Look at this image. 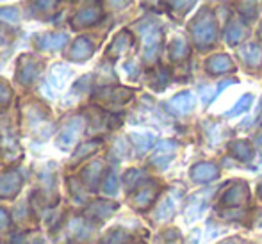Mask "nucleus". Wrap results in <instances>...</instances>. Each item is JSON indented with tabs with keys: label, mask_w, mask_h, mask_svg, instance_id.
Listing matches in <instances>:
<instances>
[{
	"label": "nucleus",
	"mask_w": 262,
	"mask_h": 244,
	"mask_svg": "<svg viewBox=\"0 0 262 244\" xmlns=\"http://www.w3.org/2000/svg\"><path fill=\"white\" fill-rule=\"evenodd\" d=\"M100 173H102V162H93V164L86 166L82 171V182L86 184L88 189H97L98 180H100Z\"/></svg>",
	"instance_id": "dca6fc26"
},
{
	"label": "nucleus",
	"mask_w": 262,
	"mask_h": 244,
	"mask_svg": "<svg viewBox=\"0 0 262 244\" xmlns=\"http://www.w3.org/2000/svg\"><path fill=\"white\" fill-rule=\"evenodd\" d=\"M169 54H171L173 61H182V59H186V55H187V43L184 41V39L177 38L175 41L171 43V47H169Z\"/></svg>",
	"instance_id": "a878e982"
},
{
	"label": "nucleus",
	"mask_w": 262,
	"mask_h": 244,
	"mask_svg": "<svg viewBox=\"0 0 262 244\" xmlns=\"http://www.w3.org/2000/svg\"><path fill=\"white\" fill-rule=\"evenodd\" d=\"M241 59L248 66H259L262 62V49L259 45H246L241 49Z\"/></svg>",
	"instance_id": "6ab92c4d"
},
{
	"label": "nucleus",
	"mask_w": 262,
	"mask_h": 244,
	"mask_svg": "<svg viewBox=\"0 0 262 244\" xmlns=\"http://www.w3.org/2000/svg\"><path fill=\"white\" fill-rule=\"evenodd\" d=\"M47 120H49V113L39 103H29L27 107H24V123L31 130L38 132L43 125H47Z\"/></svg>",
	"instance_id": "39448f33"
},
{
	"label": "nucleus",
	"mask_w": 262,
	"mask_h": 244,
	"mask_svg": "<svg viewBox=\"0 0 262 244\" xmlns=\"http://www.w3.org/2000/svg\"><path fill=\"white\" fill-rule=\"evenodd\" d=\"M130 45H132V36H130V32L121 31L120 34H118L116 38H114V41L111 43V47H109V55L116 57V55L125 54V52L130 49Z\"/></svg>",
	"instance_id": "2eb2a0df"
},
{
	"label": "nucleus",
	"mask_w": 262,
	"mask_h": 244,
	"mask_svg": "<svg viewBox=\"0 0 262 244\" xmlns=\"http://www.w3.org/2000/svg\"><path fill=\"white\" fill-rule=\"evenodd\" d=\"M98 98H105V100H109V102H118V103H123V102H127L128 98H130V91L128 90H105V91H102L100 95H98Z\"/></svg>",
	"instance_id": "412c9836"
},
{
	"label": "nucleus",
	"mask_w": 262,
	"mask_h": 244,
	"mask_svg": "<svg viewBox=\"0 0 262 244\" xmlns=\"http://www.w3.org/2000/svg\"><path fill=\"white\" fill-rule=\"evenodd\" d=\"M98 20H102V11L98 9V7H86V9H80L79 13L72 18V25L75 29L90 27V25L97 24Z\"/></svg>",
	"instance_id": "1a4fd4ad"
},
{
	"label": "nucleus",
	"mask_w": 262,
	"mask_h": 244,
	"mask_svg": "<svg viewBox=\"0 0 262 244\" xmlns=\"http://www.w3.org/2000/svg\"><path fill=\"white\" fill-rule=\"evenodd\" d=\"M70 77H72V72L68 68H64L62 64H54L49 73V84L54 86L55 90H62Z\"/></svg>",
	"instance_id": "4468645a"
},
{
	"label": "nucleus",
	"mask_w": 262,
	"mask_h": 244,
	"mask_svg": "<svg viewBox=\"0 0 262 244\" xmlns=\"http://www.w3.org/2000/svg\"><path fill=\"white\" fill-rule=\"evenodd\" d=\"M154 196H156V189H154L152 186L150 187H145V189H141L138 194L134 196V205L138 207V209H145L146 205H150V202L154 199Z\"/></svg>",
	"instance_id": "4be33fe9"
},
{
	"label": "nucleus",
	"mask_w": 262,
	"mask_h": 244,
	"mask_svg": "<svg viewBox=\"0 0 262 244\" xmlns=\"http://www.w3.org/2000/svg\"><path fill=\"white\" fill-rule=\"evenodd\" d=\"M168 2V6L171 7L173 11H180V13H184L186 9H189L191 6L194 4V0H166Z\"/></svg>",
	"instance_id": "473e14b6"
},
{
	"label": "nucleus",
	"mask_w": 262,
	"mask_h": 244,
	"mask_svg": "<svg viewBox=\"0 0 262 244\" xmlns=\"http://www.w3.org/2000/svg\"><path fill=\"white\" fill-rule=\"evenodd\" d=\"M230 68H232V61L225 54H217L207 61V70L210 73H214V75H221V73L228 72Z\"/></svg>",
	"instance_id": "f3484780"
},
{
	"label": "nucleus",
	"mask_w": 262,
	"mask_h": 244,
	"mask_svg": "<svg viewBox=\"0 0 262 244\" xmlns=\"http://www.w3.org/2000/svg\"><path fill=\"white\" fill-rule=\"evenodd\" d=\"M138 31L143 39L145 59L146 61H154L159 50V43H161V29L156 24H143L138 27Z\"/></svg>",
	"instance_id": "20e7f679"
},
{
	"label": "nucleus",
	"mask_w": 262,
	"mask_h": 244,
	"mask_svg": "<svg viewBox=\"0 0 262 244\" xmlns=\"http://www.w3.org/2000/svg\"><path fill=\"white\" fill-rule=\"evenodd\" d=\"M21 150L16 145V141L11 138H2L0 139V159L4 162H14L16 159H20Z\"/></svg>",
	"instance_id": "f8f14e48"
},
{
	"label": "nucleus",
	"mask_w": 262,
	"mask_h": 244,
	"mask_svg": "<svg viewBox=\"0 0 262 244\" xmlns=\"http://www.w3.org/2000/svg\"><path fill=\"white\" fill-rule=\"evenodd\" d=\"M245 34H246V29L243 27L241 24L234 21V24H230L227 29V41L230 43V45H235V43H239L245 38Z\"/></svg>",
	"instance_id": "5701e85b"
},
{
	"label": "nucleus",
	"mask_w": 262,
	"mask_h": 244,
	"mask_svg": "<svg viewBox=\"0 0 262 244\" xmlns=\"http://www.w3.org/2000/svg\"><path fill=\"white\" fill-rule=\"evenodd\" d=\"M130 4V0H109V6L114 7V9H121V7L128 6Z\"/></svg>",
	"instance_id": "c9c22d12"
},
{
	"label": "nucleus",
	"mask_w": 262,
	"mask_h": 244,
	"mask_svg": "<svg viewBox=\"0 0 262 244\" xmlns=\"http://www.w3.org/2000/svg\"><path fill=\"white\" fill-rule=\"evenodd\" d=\"M21 175L18 169H7L0 175V198H13L21 189Z\"/></svg>",
	"instance_id": "423d86ee"
},
{
	"label": "nucleus",
	"mask_w": 262,
	"mask_h": 244,
	"mask_svg": "<svg viewBox=\"0 0 262 244\" xmlns=\"http://www.w3.org/2000/svg\"><path fill=\"white\" fill-rule=\"evenodd\" d=\"M11 225V219H9V214L6 212L4 209H0V232L7 230Z\"/></svg>",
	"instance_id": "f704fd0d"
},
{
	"label": "nucleus",
	"mask_w": 262,
	"mask_h": 244,
	"mask_svg": "<svg viewBox=\"0 0 262 244\" xmlns=\"http://www.w3.org/2000/svg\"><path fill=\"white\" fill-rule=\"evenodd\" d=\"M194 107V95L189 91H184V93L177 95L168 102V109L175 114H187Z\"/></svg>",
	"instance_id": "9d476101"
},
{
	"label": "nucleus",
	"mask_w": 262,
	"mask_h": 244,
	"mask_svg": "<svg viewBox=\"0 0 262 244\" xmlns=\"http://www.w3.org/2000/svg\"><path fill=\"white\" fill-rule=\"evenodd\" d=\"M66 41H68V34L64 32H47V34L38 36L36 47L39 50H59L66 45Z\"/></svg>",
	"instance_id": "6e6552de"
},
{
	"label": "nucleus",
	"mask_w": 262,
	"mask_h": 244,
	"mask_svg": "<svg viewBox=\"0 0 262 244\" xmlns=\"http://www.w3.org/2000/svg\"><path fill=\"white\" fill-rule=\"evenodd\" d=\"M191 176H193L194 182H210L217 176V168L210 162H202V164L194 166Z\"/></svg>",
	"instance_id": "ddd939ff"
},
{
	"label": "nucleus",
	"mask_w": 262,
	"mask_h": 244,
	"mask_svg": "<svg viewBox=\"0 0 262 244\" xmlns=\"http://www.w3.org/2000/svg\"><path fill=\"white\" fill-rule=\"evenodd\" d=\"M252 102H253V97H252V95H245V97H243L237 103H235L234 109L228 110L227 116H239V114L245 113V110L248 109L250 105H252Z\"/></svg>",
	"instance_id": "bb28decb"
},
{
	"label": "nucleus",
	"mask_w": 262,
	"mask_h": 244,
	"mask_svg": "<svg viewBox=\"0 0 262 244\" xmlns=\"http://www.w3.org/2000/svg\"><path fill=\"white\" fill-rule=\"evenodd\" d=\"M0 20L7 21V24H14L20 20V11L16 7H2L0 9Z\"/></svg>",
	"instance_id": "c756f323"
},
{
	"label": "nucleus",
	"mask_w": 262,
	"mask_h": 244,
	"mask_svg": "<svg viewBox=\"0 0 262 244\" xmlns=\"http://www.w3.org/2000/svg\"><path fill=\"white\" fill-rule=\"evenodd\" d=\"M4 39V32H2V29H0V41Z\"/></svg>",
	"instance_id": "58836bf2"
},
{
	"label": "nucleus",
	"mask_w": 262,
	"mask_h": 244,
	"mask_svg": "<svg viewBox=\"0 0 262 244\" xmlns=\"http://www.w3.org/2000/svg\"><path fill=\"white\" fill-rule=\"evenodd\" d=\"M93 55V43L90 38H77L68 50V59L75 62H82Z\"/></svg>",
	"instance_id": "0eeeda50"
},
{
	"label": "nucleus",
	"mask_w": 262,
	"mask_h": 244,
	"mask_svg": "<svg viewBox=\"0 0 262 244\" xmlns=\"http://www.w3.org/2000/svg\"><path fill=\"white\" fill-rule=\"evenodd\" d=\"M11 244H31V241H29V239H25L24 235H16V237L11 241Z\"/></svg>",
	"instance_id": "e433bc0d"
},
{
	"label": "nucleus",
	"mask_w": 262,
	"mask_h": 244,
	"mask_svg": "<svg viewBox=\"0 0 262 244\" xmlns=\"http://www.w3.org/2000/svg\"><path fill=\"white\" fill-rule=\"evenodd\" d=\"M259 121L262 123V102H260V109H259Z\"/></svg>",
	"instance_id": "4c0bfd02"
},
{
	"label": "nucleus",
	"mask_w": 262,
	"mask_h": 244,
	"mask_svg": "<svg viewBox=\"0 0 262 244\" xmlns=\"http://www.w3.org/2000/svg\"><path fill=\"white\" fill-rule=\"evenodd\" d=\"M98 148H100V141H88V143H84V145H80L79 150L73 153L72 164H77V162L82 161V159L90 157V155L93 153V151H97Z\"/></svg>",
	"instance_id": "aec40b11"
},
{
	"label": "nucleus",
	"mask_w": 262,
	"mask_h": 244,
	"mask_svg": "<svg viewBox=\"0 0 262 244\" xmlns=\"http://www.w3.org/2000/svg\"><path fill=\"white\" fill-rule=\"evenodd\" d=\"M175 150H177V145L171 141H162L161 145L157 146L156 153L152 155V164L159 166V168H164L169 161L173 159L175 155Z\"/></svg>",
	"instance_id": "9b49d317"
},
{
	"label": "nucleus",
	"mask_w": 262,
	"mask_h": 244,
	"mask_svg": "<svg viewBox=\"0 0 262 244\" xmlns=\"http://www.w3.org/2000/svg\"><path fill=\"white\" fill-rule=\"evenodd\" d=\"M118 191V176L114 171H109L104 180V193L107 194H114Z\"/></svg>",
	"instance_id": "2f4dec72"
},
{
	"label": "nucleus",
	"mask_w": 262,
	"mask_h": 244,
	"mask_svg": "<svg viewBox=\"0 0 262 244\" xmlns=\"http://www.w3.org/2000/svg\"><path fill=\"white\" fill-rule=\"evenodd\" d=\"M246 198H248V194H246V187L241 186V184H237L234 189L228 191V194L225 196V202L232 203V205H237V203L245 202Z\"/></svg>",
	"instance_id": "393cba45"
},
{
	"label": "nucleus",
	"mask_w": 262,
	"mask_h": 244,
	"mask_svg": "<svg viewBox=\"0 0 262 244\" xmlns=\"http://www.w3.org/2000/svg\"><path fill=\"white\" fill-rule=\"evenodd\" d=\"M43 62L34 55H21L18 59V73L16 79L21 86H31L38 80V77L41 75Z\"/></svg>",
	"instance_id": "7ed1b4c3"
},
{
	"label": "nucleus",
	"mask_w": 262,
	"mask_h": 244,
	"mask_svg": "<svg viewBox=\"0 0 262 244\" xmlns=\"http://www.w3.org/2000/svg\"><path fill=\"white\" fill-rule=\"evenodd\" d=\"M193 39L200 49L212 45L216 39V25H214V18L207 9L204 13H200L193 21Z\"/></svg>",
	"instance_id": "f257e3e1"
},
{
	"label": "nucleus",
	"mask_w": 262,
	"mask_h": 244,
	"mask_svg": "<svg viewBox=\"0 0 262 244\" xmlns=\"http://www.w3.org/2000/svg\"><path fill=\"white\" fill-rule=\"evenodd\" d=\"M11 98H13V90H11L4 80H0V109L9 105Z\"/></svg>",
	"instance_id": "7c9ffc66"
},
{
	"label": "nucleus",
	"mask_w": 262,
	"mask_h": 244,
	"mask_svg": "<svg viewBox=\"0 0 262 244\" xmlns=\"http://www.w3.org/2000/svg\"><path fill=\"white\" fill-rule=\"evenodd\" d=\"M116 210V205L114 203H109V202H97L93 205H90L88 209V216L95 217V219H105L107 216Z\"/></svg>",
	"instance_id": "a211bd4d"
},
{
	"label": "nucleus",
	"mask_w": 262,
	"mask_h": 244,
	"mask_svg": "<svg viewBox=\"0 0 262 244\" xmlns=\"http://www.w3.org/2000/svg\"><path fill=\"white\" fill-rule=\"evenodd\" d=\"M132 141L136 143V146L139 148V151H145L152 146L154 136L152 134H132Z\"/></svg>",
	"instance_id": "cd10ccee"
},
{
	"label": "nucleus",
	"mask_w": 262,
	"mask_h": 244,
	"mask_svg": "<svg viewBox=\"0 0 262 244\" xmlns=\"http://www.w3.org/2000/svg\"><path fill=\"white\" fill-rule=\"evenodd\" d=\"M173 214V203L171 199H164V203L159 209V217H169Z\"/></svg>",
	"instance_id": "72a5a7b5"
},
{
	"label": "nucleus",
	"mask_w": 262,
	"mask_h": 244,
	"mask_svg": "<svg viewBox=\"0 0 262 244\" xmlns=\"http://www.w3.org/2000/svg\"><path fill=\"white\" fill-rule=\"evenodd\" d=\"M230 150H232V153L235 155V157H239L241 161H250L252 159V148H250L248 143H245V141H235V143H232L230 145Z\"/></svg>",
	"instance_id": "b1692460"
},
{
	"label": "nucleus",
	"mask_w": 262,
	"mask_h": 244,
	"mask_svg": "<svg viewBox=\"0 0 262 244\" xmlns=\"http://www.w3.org/2000/svg\"><path fill=\"white\" fill-rule=\"evenodd\" d=\"M31 4L38 13H52L57 6V0H31Z\"/></svg>",
	"instance_id": "c85d7f7f"
},
{
	"label": "nucleus",
	"mask_w": 262,
	"mask_h": 244,
	"mask_svg": "<svg viewBox=\"0 0 262 244\" xmlns=\"http://www.w3.org/2000/svg\"><path fill=\"white\" fill-rule=\"evenodd\" d=\"M84 125H86V120L82 116H72L70 120H66V123L62 125L57 138H55V145L61 150H70L77 143L79 136L82 134Z\"/></svg>",
	"instance_id": "f03ea898"
}]
</instances>
